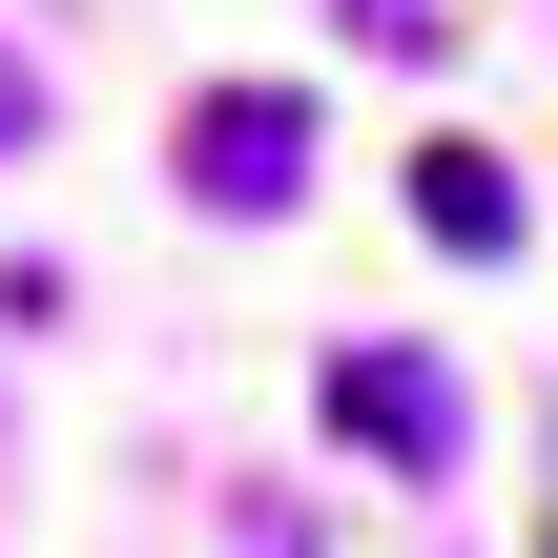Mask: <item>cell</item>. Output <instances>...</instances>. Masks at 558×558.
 <instances>
[{
	"instance_id": "obj_1",
	"label": "cell",
	"mask_w": 558,
	"mask_h": 558,
	"mask_svg": "<svg viewBox=\"0 0 558 558\" xmlns=\"http://www.w3.org/2000/svg\"><path fill=\"white\" fill-rule=\"evenodd\" d=\"M290 186H311V104L207 83V104H186V207H290Z\"/></svg>"
},
{
	"instance_id": "obj_2",
	"label": "cell",
	"mask_w": 558,
	"mask_h": 558,
	"mask_svg": "<svg viewBox=\"0 0 558 558\" xmlns=\"http://www.w3.org/2000/svg\"><path fill=\"white\" fill-rule=\"evenodd\" d=\"M331 414H352V435H373L393 476H456V435H476L435 352H331Z\"/></svg>"
},
{
	"instance_id": "obj_4",
	"label": "cell",
	"mask_w": 558,
	"mask_h": 558,
	"mask_svg": "<svg viewBox=\"0 0 558 558\" xmlns=\"http://www.w3.org/2000/svg\"><path fill=\"white\" fill-rule=\"evenodd\" d=\"M352 41H393V62H414V41H435V0H352Z\"/></svg>"
},
{
	"instance_id": "obj_5",
	"label": "cell",
	"mask_w": 558,
	"mask_h": 558,
	"mask_svg": "<svg viewBox=\"0 0 558 558\" xmlns=\"http://www.w3.org/2000/svg\"><path fill=\"white\" fill-rule=\"evenodd\" d=\"M21 124H41V62H0V145H21Z\"/></svg>"
},
{
	"instance_id": "obj_3",
	"label": "cell",
	"mask_w": 558,
	"mask_h": 558,
	"mask_svg": "<svg viewBox=\"0 0 558 558\" xmlns=\"http://www.w3.org/2000/svg\"><path fill=\"white\" fill-rule=\"evenodd\" d=\"M414 228H435V248H518L538 207H518V166H497V145H414Z\"/></svg>"
}]
</instances>
